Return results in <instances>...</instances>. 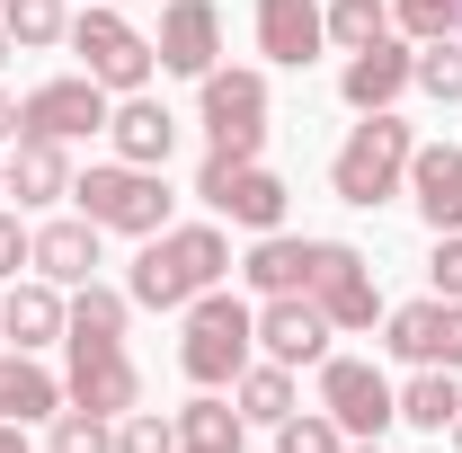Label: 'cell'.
Wrapping results in <instances>:
<instances>
[{
    "mask_svg": "<svg viewBox=\"0 0 462 453\" xmlns=\"http://www.w3.org/2000/svg\"><path fill=\"white\" fill-rule=\"evenodd\" d=\"M231 267V240L214 223H178V231H152V249L134 258V302L152 311H187L196 293H214Z\"/></svg>",
    "mask_w": 462,
    "mask_h": 453,
    "instance_id": "1",
    "label": "cell"
},
{
    "mask_svg": "<svg viewBox=\"0 0 462 453\" xmlns=\"http://www.w3.org/2000/svg\"><path fill=\"white\" fill-rule=\"evenodd\" d=\"M249 338H258V320L231 302L223 284H214V293H196V302H187V347H178L187 383H240V365H249Z\"/></svg>",
    "mask_w": 462,
    "mask_h": 453,
    "instance_id": "2",
    "label": "cell"
},
{
    "mask_svg": "<svg viewBox=\"0 0 462 453\" xmlns=\"http://www.w3.org/2000/svg\"><path fill=\"white\" fill-rule=\"evenodd\" d=\"M409 152H418V143H409V125L383 107L374 125H356V134H346V152L329 161V187H338L346 205H383V196L409 178Z\"/></svg>",
    "mask_w": 462,
    "mask_h": 453,
    "instance_id": "3",
    "label": "cell"
},
{
    "mask_svg": "<svg viewBox=\"0 0 462 453\" xmlns=\"http://www.w3.org/2000/svg\"><path fill=\"white\" fill-rule=\"evenodd\" d=\"M71 196H80V214H89L98 231H134V240L170 231V196H161V178H152V170H134V161L71 178Z\"/></svg>",
    "mask_w": 462,
    "mask_h": 453,
    "instance_id": "4",
    "label": "cell"
},
{
    "mask_svg": "<svg viewBox=\"0 0 462 453\" xmlns=\"http://www.w3.org/2000/svg\"><path fill=\"white\" fill-rule=\"evenodd\" d=\"M196 196H205L214 214H231V223H249V231H276V223H285V178L258 170V161H231V152H205Z\"/></svg>",
    "mask_w": 462,
    "mask_h": 453,
    "instance_id": "5",
    "label": "cell"
},
{
    "mask_svg": "<svg viewBox=\"0 0 462 453\" xmlns=\"http://www.w3.org/2000/svg\"><path fill=\"white\" fill-rule=\"evenodd\" d=\"M302 293L329 311V329H374V276H365V258L346 249V240H311V258H302Z\"/></svg>",
    "mask_w": 462,
    "mask_h": 453,
    "instance_id": "6",
    "label": "cell"
},
{
    "mask_svg": "<svg viewBox=\"0 0 462 453\" xmlns=\"http://www.w3.org/2000/svg\"><path fill=\"white\" fill-rule=\"evenodd\" d=\"M205 134L231 161H258V143H267V80L258 71H205Z\"/></svg>",
    "mask_w": 462,
    "mask_h": 453,
    "instance_id": "7",
    "label": "cell"
},
{
    "mask_svg": "<svg viewBox=\"0 0 462 453\" xmlns=\"http://www.w3.org/2000/svg\"><path fill=\"white\" fill-rule=\"evenodd\" d=\"M71 45H80V62H89V80H98V89H125V98H134V89L152 80V45H143L125 18H116L107 0L71 18Z\"/></svg>",
    "mask_w": 462,
    "mask_h": 453,
    "instance_id": "8",
    "label": "cell"
},
{
    "mask_svg": "<svg viewBox=\"0 0 462 453\" xmlns=\"http://www.w3.org/2000/svg\"><path fill=\"white\" fill-rule=\"evenodd\" d=\"M320 409L338 418V436H383V427L401 418V392H392L374 365H356V356H329V365H320Z\"/></svg>",
    "mask_w": 462,
    "mask_h": 453,
    "instance_id": "9",
    "label": "cell"
},
{
    "mask_svg": "<svg viewBox=\"0 0 462 453\" xmlns=\"http://www.w3.org/2000/svg\"><path fill=\"white\" fill-rule=\"evenodd\" d=\"M107 125V89L80 71V80H45V89H27L18 98V134H36V143H80V134H98Z\"/></svg>",
    "mask_w": 462,
    "mask_h": 453,
    "instance_id": "10",
    "label": "cell"
},
{
    "mask_svg": "<svg viewBox=\"0 0 462 453\" xmlns=\"http://www.w3.org/2000/svg\"><path fill=\"white\" fill-rule=\"evenodd\" d=\"M134 392H143V383H134V356L116 338H80V329H71V400L98 409V418H125Z\"/></svg>",
    "mask_w": 462,
    "mask_h": 453,
    "instance_id": "11",
    "label": "cell"
},
{
    "mask_svg": "<svg viewBox=\"0 0 462 453\" xmlns=\"http://www.w3.org/2000/svg\"><path fill=\"white\" fill-rule=\"evenodd\" d=\"M392 356H409V365H445L454 374L462 365V302H401L392 311Z\"/></svg>",
    "mask_w": 462,
    "mask_h": 453,
    "instance_id": "12",
    "label": "cell"
},
{
    "mask_svg": "<svg viewBox=\"0 0 462 453\" xmlns=\"http://www.w3.org/2000/svg\"><path fill=\"white\" fill-rule=\"evenodd\" d=\"M258 347H267L276 365H311V356L329 347V311H320L311 293H267V311H258Z\"/></svg>",
    "mask_w": 462,
    "mask_h": 453,
    "instance_id": "13",
    "label": "cell"
},
{
    "mask_svg": "<svg viewBox=\"0 0 462 453\" xmlns=\"http://www.w3.org/2000/svg\"><path fill=\"white\" fill-rule=\"evenodd\" d=\"M214 45H223V18H214V0H170V18H161V45L152 54L187 71V80H205L214 71Z\"/></svg>",
    "mask_w": 462,
    "mask_h": 453,
    "instance_id": "14",
    "label": "cell"
},
{
    "mask_svg": "<svg viewBox=\"0 0 462 453\" xmlns=\"http://www.w3.org/2000/svg\"><path fill=\"white\" fill-rule=\"evenodd\" d=\"M320 36H329V18H320V0H258V54L267 62H302L320 54Z\"/></svg>",
    "mask_w": 462,
    "mask_h": 453,
    "instance_id": "15",
    "label": "cell"
},
{
    "mask_svg": "<svg viewBox=\"0 0 462 453\" xmlns=\"http://www.w3.org/2000/svg\"><path fill=\"white\" fill-rule=\"evenodd\" d=\"M409 196H418V214L436 231L462 223V152L454 143H427V152H409Z\"/></svg>",
    "mask_w": 462,
    "mask_h": 453,
    "instance_id": "16",
    "label": "cell"
},
{
    "mask_svg": "<svg viewBox=\"0 0 462 453\" xmlns=\"http://www.w3.org/2000/svg\"><path fill=\"white\" fill-rule=\"evenodd\" d=\"M107 134H116V152H125L134 170H161L170 143H178V116L161 107V98H125V107H107Z\"/></svg>",
    "mask_w": 462,
    "mask_h": 453,
    "instance_id": "17",
    "label": "cell"
},
{
    "mask_svg": "<svg viewBox=\"0 0 462 453\" xmlns=\"http://www.w3.org/2000/svg\"><path fill=\"white\" fill-rule=\"evenodd\" d=\"M409 62H418V54H401L392 36H383V45H365V54L346 62V80H338V89H346V107L383 116V107H392V98L409 89Z\"/></svg>",
    "mask_w": 462,
    "mask_h": 453,
    "instance_id": "18",
    "label": "cell"
},
{
    "mask_svg": "<svg viewBox=\"0 0 462 453\" xmlns=\"http://www.w3.org/2000/svg\"><path fill=\"white\" fill-rule=\"evenodd\" d=\"M27 258H36L45 284H89V267H98V223H89V214H80V223H45Z\"/></svg>",
    "mask_w": 462,
    "mask_h": 453,
    "instance_id": "19",
    "label": "cell"
},
{
    "mask_svg": "<svg viewBox=\"0 0 462 453\" xmlns=\"http://www.w3.org/2000/svg\"><path fill=\"white\" fill-rule=\"evenodd\" d=\"M62 409V383L45 365H27V347L18 356H0V418H18V427H36V418H54Z\"/></svg>",
    "mask_w": 462,
    "mask_h": 453,
    "instance_id": "20",
    "label": "cell"
},
{
    "mask_svg": "<svg viewBox=\"0 0 462 453\" xmlns=\"http://www.w3.org/2000/svg\"><path fill=\"white\" fill-rule=\"evenodd\" d=\"M9 196L18 205H54V196H71V161H62V143H18V161H9Z\"/></svg>",
    "mask_w": 462,
    "mask_h": 453,
    "instance_id": "21",
    "label": "cell"
},
{
    "mask_svg": "<svg viewBox=\"0 0 462 453\" xmlns=\"http://www.w3.org/2000/svg\"><path fill=\"white\" fill-rule=\"evenodd\" d=\"M0 329L18 347H45V338H62V302H54V284H18L9 302H0Z\"/></svg>",
    "mask_w": 462,
    "mask_h": 453,
    "instance_id": "22",
    "label": "cell"
},
{
    "mask_svg": "<svg viewBox=\"0 0 462 453\" xmlns=\"http://www.w3.org/2000/svg\"><path fill=\"white\" fill-rule=\"evenodd\" d=\"M454 409H462V392H454V374H445V365H427V374L401 392V418H409V427H427V436H445V427H454Z\"/></svg>",
    "mask_w": 462,
    "mask_h": 453,
    "instance_id": "23",
    "label": "cell"
},
{
    "mask_svg": "<svg viewBox=\"0 0 462 453\" xmlns=\"http://www.w3.org/2000/svg\"><path fill=\"white\" fill-rule=\"evenodd\" d=\"M302 258H311V240L267 231V240L249 249V284H258V293H302Z\"/></svg>",
    "mask_w": 462,
    "mask_h": 453,
    "instance_id": "24",
    "label": "cell"
},
{
    "mask_svg": "<svg viewBox=\"0 0 462 453\" xmlns=\"http://www.w3.org/2000/svg\"><path fill=\"white\" fill-rule=\"evenodd\" d=\"M178 453H240V409L196 400V409L178 418Z\"/></svg>",
    "mask_w": 462,
    "mask_h": 453,
    "instance_id": "25",
    "label": "cell"
},
{
    "mask_svg": "<svg viewBox=\"0 0 462 453\" xmlns=\"http://www.w3.org/2000/svg\"><path fill=\"white\" fill-rule=\"evenodd\" d=\"M240 418H267V427H285V418H293L285 365H240Z\"/></svg>",
    "mask_w": 462,
    "mask_h": 453,
    "instance_id": "26",
    "label": "cell"
},
{
    "mask_svg": "<svg viewBox=\"0 0 462 453\" xmlns=\"http://www.w3.org/2000/svg\"><path fill=\"white\" fill-rule=\"evenodd\" d=\"M62 329H80V338H125V293H107V284H80V293L62 302Z\"/></svg>",
    "mask_w": 462,
    "mask_h": 453,
    "instance_id": "27",
    "label": "cell"
},
{
    "mask_svg": "<svg viewBox=\"0 0 462 453\" xmlns=\"http://www.w3.org/2000/svg\"><path fill=\"white\" fill-rule=\"evenodd\" d=\"M383 36H392V9H383V0H329V45L365 54V45H383Z\"/></svg>",
    "mask_w": 462,
    "mask_h": 453,
    "instance_id": "28",
    "label": "cell"
},
{
    "mask_svg": "<svg viewBox=\"0 0 462 453\" xmlns=\"http://www.w3.org/2000/svg\"><path fill=\"white\" fill-rule=\"evenodd\" d=\"M409 80H418L427 98H445V107H454V98H462V36H436L427 54L409 62Z\"/></svg>",
    "mask_w": 462,
    "mask_h": 453,
    "instance_id": "29",
    "label": "cell"
},
{
    "mask_svg": "<svg viewBox=\"0 0 462 453\" xmlns=\"http://www.w3.org/2000/svg\"><path fill=\"white\" fill-rule=\"evenodd\" d=\"M0 27H9V45H54V36H71L62 0H9V9H0Z\"/></svg>",
    "mask_w": 462,
    "mask_h": 453,
    "instance_id": "30",
    "label": "cell"
},
{
    "mask_svg": "<svg viewBox=\"0 0 462 453\" xmlns=\"http://www.w3.org/2000/svg\"><path fill=\"white\" fill-rule=\"evenodd\" d=\"M116 453H178V427L161 409H125V427H116Z\"/></svg>",
    "mask_w": 462,
    "mask_h": 453,
    "instance_id": "31",
    "label": "cell"
},
{
    "mask_svg": "<svg viewBox=\"0 0 462 453\" xmlns=\"http://www.w3.org/2000/svg\"><path fill=\"white\" fill-rule=\"evenodd\" d=\"M392 18H401L409 36H427V45H436V36H462V0H401Z\"/></svg>",
    "mask_w": 462,
    "mask_h": 453,
    "instance_id": "32",
    "label": "cell"
},
{
    "mask_svg": "<svg viewBox=\"0 0 462 453\" xmlns=\"http://www.w3.org/2000/svg\"><path fill=\"white\" fill-rule=\"evenodd\" d=\"M54 453H116L107 418H98V409H71V418H54Z\"/></svg>",
    "mask_w": 462,
    "mask_h": 453,
    "instance_id": "33",
    "label": "cell"
},
{
    "mask_svg": "<svg viewBox=\"0 0 462 453\" xmlns=\"http://www.w3.org/2000/svg\"><path fill=\"white\" fill-rule=\"evenodd\" d=\"M276 453H338V418H285Z\"/></svg>",
    "mask_w": 462,
    "mask_h": 453,
    "instance_id": "34",
    "label": "cell"
},
{
    "mask_svg": "<svg viewBox=\"0 0 462 453\" xmlns=\"http://www.w3.org/2000/svg\"><path fill=\"white\" fill-rule=\"evenodd\" d=\"M427 276H436V293H445V302H462V240H454V231H436V258H427Z\"/></svg>",
    "mask_w": 462,
    "mask_h": 453,
    "instance_id": "35",
    "label": "cell"
},
{
    "mask_svg": "<svg viewBox=\"0 0 462 453\" xmlns=\"http://www.w3.org/2000/svg\"><path fill=\"white\" fill-rule=\"evenodd\" d=\"M27 249H36V240L18 231V214H0V276H18V258H27Z\"/></svg>",
    "mask_w": 462,
    "mask_h": 453,
    "instance_id": "36",
    "label": "cell"
},
{
    "mask_svg": "<svg viewBox=\"0 0 462 453\" xmlns=\"http://www.w3.org/2000/svg\"><path fill=\"white\" fill-rule=\"evenodd\" d=\"M0 453H27V436H18V418H0Z\"/></svg>",
    "mask_w": 462,
    "mask_h": 453,
    "instance_id": "37",
    "label": "cell"
},
{
    "mask_svg": "<svg viewBox=\"0 0 462 453\" xmlns=\"http://www.w3.org/2000/svg\"><path fill=\"white\" fill-rule=\"evenodd\" d=\"M0 134H18V98H0Z\"/></svg>",
    "mask_w": 462,
    "mask_h": 453,
    "instance_id": "38",
    "label": "cell"
},
{
    "mask_svg": "<svg viewBox=\"0 0 462 453\" xmlns=\"http://www.w3.org/2000/svg\"><path fill=\"white\" fill-rule=\"evenodd\" d=\"M338 453H383V445H374V436H365V445H338Z\"/></svg>",
    "mask_w": 462,
    "mask_h": 453,
    "instance_id": "39",
    "label": "cell"
},
{
    "mask_svg": "<svg viewBox=\"0 0 462 453\" xmlns=\"http://www.w3.org/2000/svg\"><path fill=\"white\" fill-rule=\"evenodd\" d=\"M9 54H18V45H9V27H0V62H9Z\"/></svg>",
    "mask_w": 462,
    "mask_h": 453,
    "instance_id": "40",
    "label": "cell"
},
{
    "mask_svg": "<svg viewBox=\"0 0 462 453\" xmlns=\"http://www.w3.org/2000/svg\"><path fill=\"white\" fill-rule=\"evenodd\" d=\"M454 445H462V409H454Z\"/></svg>",
    "mask_w": 462,
    "mask_h": 453,
    "instance_id": "41",
    "label": "cell"
},
{
    "mask_svg": "<svg viewBox=\"0 0 462 453\" xmlns=\"http://www.w3.org/2000/svg\"><path fill=\"white\" fill-rule=\"evenodd\" d=\"M0 187H9V170H0Z\"/></svg>",
    "mask_w": 462,
    "mask_h": 453,
    "instance_id": "42",
    "label": "cell"
},
{
    "mask_svg": "<svg viewBox=\"0 0 462 453\" xmlns=\"http://www.w3.org/2000/svg\"><path fill=\"white\" fill-rule=\"evenodd\" d=\"M107 9H116V0H107Z\"/></svg>",
    "mask_w": 462,
    "mask_h": 453,
    "instance_id": "43",
    "label": "cell"
}]
</instances>
